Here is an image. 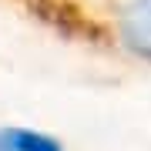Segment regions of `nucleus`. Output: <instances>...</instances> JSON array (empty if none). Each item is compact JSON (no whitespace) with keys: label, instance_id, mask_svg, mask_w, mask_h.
<instances>
[{"label":"nucleus","instance_id":"nucleus-1","mask_svg":"<svg viewBox=\"0 0 151 151\" xmlns=\"http://www.w3.org/2000/svg\"><path fill=\"white\" fill-rule=\"evenodd\" d=\"M0 4L64 44L151 67V0H0Z\"/></svg>","mask_w":151,"mask_h":151}]
</instances>
